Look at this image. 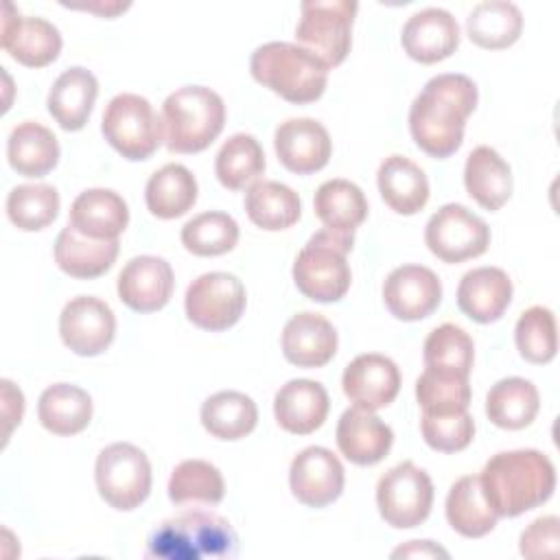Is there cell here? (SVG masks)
<instances>
[{"label": "cell", "mask_w": 560, "mask_h": 560, "mask_svg": "<svg viewBox=\"0 0 560 560\" xmlns=\"http://www.w3.org/2000/svg\"><path fill=\"white\" fill-rule=\"evenodd\" d=\"M523 31V13L514 2L486 0L466 18V33L472 44L486 50L512 46Z\"/></svg>", "instance_id": "obj_35"}, {"label": "cell", "mask_w": 560, "mask_h": 560, "mask_svg": "<svg viewBox=\"0 0 560 560\" xmlns=\"http://www.w3.org/2000/svg\"><path fill=\"white\" fill-rule=\"evenodd\" d=\"M521 553L525 558H556L560 553L558 516H538L521 534Z\"/></svg>", "instance_id": "obj_47"}, {"label": "cell", "mask_w": 560, "mask_h": 560, "mask_svg": "<svg viewBox=\"0 0 560 560\" xmlns=\"http://www.w3.org/2000/svg\"><path fill=\"white\" fill-rule=\"evenodd\" d=\"M422 359L424 368L448 370L468 376L475 361V343L464 328L455 324H442L433 328L424 339Z\"/></svg>", "instance_id": "obj_44"}, {"label": "cell", "mask_w": 560, "mask_h": 560, "mask_svg": "<svg viewBox=\"0 0 560 560\" xmlns=\"http://www.w3.org/2000/svg\"><path fill=\"white\" fill-rule=\"evenodd\" d=\"M101 131L105 140L131 162L151 158L164 142L162 118L144 96L131 92L116 94L107 103Z\"/></svg>", "instance_id": "obj_7"}, {"label": "cell", "mask_w": 560, "mask_h": 560, "mask_svg": "<svg viewBox=\"0 0 560 560\" xmlns=\"http://www.w3.org/2000/svg\"><path fill=\"white\" fill-rule=\"evenodd\" d=\"M354 236L330 230L315 232L293 262L295 287L313 302H339L350 289V265L346 260Z\"/></svg>", "instance_id": "obj_6"}, {"label": "cell", "mask_w": 560, "mask_h": 560, "mask_svg": "<svg viewBox=\"0 0 560 560\" xmlns=\"http://www.w3.org/2000/svg\"><path fill=\"white\" fill-rule=\"evenodd\" d=\"M94 479L105 503L114 510L129 512L151 492V464L138 446L114 442L98 453Z\"/></svg>", "instance_id": "obj_9"}, {"label": "cell", "mask_w": 560, "mask_h": 560, "mask_svg": "<svg viewBox=\"0 0 560 560\" xmlns=\"http://www.w3.org/2000/svg\"><path fill=\"white\" fill-rule=\"evenodd\" d=\"M400 44L413 61L435 63L457 50L459 24L446 9L429 7L405 22Z\"/></svg>", "instance_id": "obj_20"}, {"label": "cell", "mask_w": 560, "mask_h": 560, "mask_svg": "<svg viewBox=\"0 0 560 560\" xmlns=\"http://www.w3.org/2000/svg\"><path fill=\"white\" fill-rule=\"evenodd\" d=\"M424 442L440 453L464 451L475 438V420L468 411L451 416H427L420 420Z\"/></svg>", "instance_id": "obj_46"}, {"label": "cell", "mask_w": 560, "mask_h": 560, "mask_svg": "<svg viewBox=\"0 0 560 560\" xmlns=\"http://www.w3.org/2000/svg\"><path fill=\"white\" fill-rule=\"evenodd\" d=\"M328 409V392L322 383L311 378H293L284 383L273 398L276 422L293 435H308L319 429Z\"/></svg>", "instance_id": "obj_23"}, {"label": "cell", "mask_w": 560, "mask_h": 560, "mask_svg": "<svg viewBox=\"0 0 560 560\" xmlns=\"http://www.w3.org/2000/svg\"><path fill=\"white\" fill-rule=\"evenodd\" d=\"M217 179L230 190H245L260 182L265 173V153L258 140L249 133L230 136L214 160Z\"/></svg>", "instance_id": "obj_39"}, {"label": "cell", "mask_w": 560, "mask_h": 560, "mask_svg": "<svg viewBox=\"0 0 560 560\" xmlns=\"http://www.w3.org/2000/svg\"><path fill=\"white\" fill-rule=\"evenodd\" d=\"M341 387L350 402L376 411L396 398L400 389V372L398 365L385 354H359L346 365Z\"/></svg>", "instance_id": "obj_18"}, {"label": "cell", "mask_w": 560, "mask_h": 560, "mask_svg": "<svg viewBox=\"0 0 560 560\" xmlns=\"http://www.w3.org/2000/svg\"><path fill=\"white\" fill-rule=\"evenodd\" d=\"M317 219L326 230L343 236H354V230L368 217V199L363 190L350 179H328L313 197Z\"/></svg>", "instance_id": "obj_30"}, {"label": "cell", "mask_w": 560, "mask_h": 560, "mask_svg": "<svg viewBox=\"0 0 560 560\" xmlns=\"http://www.w3.org/2000/svg\"><path fill=\"white\" fill-rule=\"evenodd\" d=\"M477 85L466 74H438L427 81L409 109V131L431 158L453 155L462 140L466 118L477 107Z\"/></svg>", "instance_id": "obj_1"}, {"label": "cell", "mask_w": 560, "mask_h": 560, "mask_svg": "<svg viewBox=\"0 0 560 560\" xmlns=\"http://www.w3.org/2000/svg\"><path fill=\"white\" fill-rule=\"evenodd\" d=\"M376 505L383 521L396 529H411L427 521L433 505V483L413 462H400L376 483Z\"/></svg>", "instance_id": "obj_10"}, {"label": "cell", "mask_w": 560, "mask_h": 560, "mask_svg": "<svg viewBox=\"0 0 560 560\" xmlns=\"http://www.w3.org/2000/svg\"><path fill=\"white\" fill-rule=\"evenodd\" d=\"M7 158L18 175L44 177L59 162V142L48 127L24 120L9 133Z\"/></svg>", "instance_id": "obj_31"}, {"label": "cell", "mask_w": 560, "mask_h": 560, "mask_svg": "<svg viewBox=\"0 0 560 560\" xmlns=\"http://www.w3.org/2000/svg\"><path fill=\"white\" fill-rule=\"evenodd\" d=\"M59 214V192L50 184H20L7 197L9 221L24 232L48 228Z\"/></svg>", "instance_id": "obj_42"}, {"label": "cell", "mask_w": 560, "mask_h": 560, "mask_svg": "<svg viewBox=\"0 0 560 560\" xmlns=\"http://www.w3.org/2000/svg\"><path fill=\"white\" fill-rule=\"evenodd\" d=\"M238 243V223L225 212H201L182 228V245L195 256H221Z\"/></svg>", "instance_id": "obj_43"}, {"label": "cell", "mask_w": 560, "mask_h": 560, "mask_svg": "<svg viewBox=\"0 0 560 560\" xmlns=\"http://www.w3.org/2000/svg\"><path fill=\"white\" fill-rule=\"evenodd\" d=\"M256 402L234 389L217 392L201 405V424L217 440H241L256 429Z\"/></svg>", "instance_id": "obj_36"}, {"label": "cell", "mask_w": 560, "mask_h": 560, "mask_svg": "<svg viewBox=\"0 0 560 560\" xmlns=\"http://www.w3.org/2000/svg\"><path fill=\"white\" fill-rule=\"evenodd\" d=\"M225 125L223 98L206 85H184L171 92L162 105L164 144L173 153H199L208 149Z\"/></svg>", "instance_id": "obj_5"}, {"label": "cell", "mask_w": 560, "mask_h": 560, "mask_svg": "<svg viewBox=\"0 0 560 560\" xmlns=\"http://www.w3.org/2000/svg\"><path fill=\"white\" fill-rule=\"evenodd\" d=\"M479 483L497 516H518L553 494L556 468L540 451H503L486 462Z\"/></svg>", "instance_id": "obj_2"}, {"label": "cell", "mask_w": 560, "mask_h": 560, "mask_svg": "<svg viewBox=\"0 0 560 560\" xmlns=\"http://www.w3.org/2000/svg\"><path fill=\"white\" fill-rule=\"evenodd\" d=\"M383 302L387 311L402 322L429 317L442 302V282L429 267H396L383 284Z\"/></svg>", "instance_id": "obj_16"}, {"label": "cell", "mask_w": 560, "mask_h": 560, "mask_svg": "<svg viewBox=\"0 0 560 560\" xmlns=\"http://www.w3.org/2000/svg\"><path fill=\"white\" fill-rule=\"evenodd\" d=\"M343 466L339 457L324 446L302 448L289 468L293 497L308 508H326L343 492Z\"/></svg>", "instance_id": "obj_14"}, {"label": "cell", "mask_w": 560, "mask_h": 560, "mask_svg": "<svg viewBox=\"0 0 560 560\" xmlns=\"http://www.w3.org/2000/svg\"><path fill=\"white\" fill-rule=\"evenodd\" d=\"M273 147L284 168L311 175L324 168L332 153L326 127L315 118H289L276 127Z\"/></svg>", "instance_id": "obj_17"}, {"label": "cell", "mask_w": 560, "mask_h": 560, "mask_svg": "<svg viewBox=\"0 0 560 560\" xmlns=\"http://www.w3.org/2000/svg\"><path fill=\"white\" fill-rule=\"evenodd\" d=\"M175 278L160 256H136L118 273V298L136 313H153L168 304Z\"/></svg>", "instance_id": "obj_19"}, {"label": "cell", "mask_w": 560, "mask_h": 560, "mask_svg": "<svg viewBox=\"0 0 560 560\" xmlns=\"http://www.w3.org/2000/svg\"><path fill=\"white\" fill-rule=\"evenodd\" d=\"M127 223L129 208L125 199L109 188H88L70 206L68 225L88 238H118Z\"/></svg>", "instance_id": "obj_25"}, {"label": "cell", "mask_w": 560, "mask_h": 560, "mask_svg": "<svg viewBox=\"0 0 560 560\" xmlns=\"http://www.w3.org/2000/svg\"><path fill=\"white\" fill-rule=\"evenodd\" d=\"M252 77L289 103L317 101L328 83V68L306 48L291 42H267L252 52Z\"/></svg>", "instance_id": "obj_4"}, {"label": "cell", "mask_w": 560, "mask_h": 560, "mask_svg": "<svg viewBox=\"0 0 560 560\" xmlns=\"http://www.w3.org/2000/svg\"><path fill=\"white\" fill-rule=\"evenodd\" d=\"M61 341L79 357H96L109 348L116 335V317L109 304L94 295L72 298L59 315Z\"/></svg>", "instance_id": "obj_13"}, {"label": "cell", "mask_w": 560, "mask_h": 560, "mask_svg": "<svg viewBox=\"0 0 560 560\" xmlns=\"http://www.w3.org/2000/svg\"><path fill=\"white\" fill-rule=\"evenodd\" d=\"M335 438L341 455L357 466L378 464L394 444V431L374 411L357 405L341 413Z\"/></svg>", "instance_id": "obj_21"}, {"label": "cell", "mask_w": 560, "mask_h": 560, "mask_svg": "<svg viewBox=\"0 0 560 560\" xmlns=\"http://www.w3.org/2000/svg\"><path fill=\"white\" fill-rule=\"evenodd\" d=\"M466 192L486 210H499L512 195L510 164L492 147H475L464 166Z\"/></svg>", "instance_id": "obj_27"}, {"label": "cell", "mask_w": 560, "mask_h": 560, "mask_svg": "<svg viewBox=\"0 0 560 560\" xmlns=\"http://www.w3.org/2000/svg\"><path fill=\"white\" fill-rule=\"evenodd\" d=\"M540 409V396L532 381L510 376L497 381L486 396V413L501 429H525Z\"/></svg>", "instance_id": "obj_33"}, {"label": "cell", "mask_w": 560, "mask_h": 560, "mask_svg": "<svg viewBox=\"0 0 560 560\" xmlns=\"http://www.w3.org/2000/svg\"><path fill=\"white\" fill-rule=\"evenodd\" d=\"M514 341L525 361L536 365L549 363L558 352V328L553 313L545 306H529L523 311L514 328Z\"/></svg>", "instance_id": "obj_45"}, {"label": "cell", "mask_w": 560, "mask_h": 560, "mask_svg": "<svg viewBox=\"0 0 560 560\" xmlns=\"http://www.w3.org/2000/svg\"><path fill=\"white\" fill-rule=\"evenodd\" d=\"M416 398L427 416H451L468 411L470 383L466 374L424 368L416 381Z\"/></svg>", "instance_id": "obj_41"}, {"label": "cell", "mask_w": 560, "mask_h": 560, "mask_svg": "<svg viewBox=\"0 0 560 560\" xmlns=\"http://www.w3.org/2000/svg\"><path fill=\"white\" fill-rule=\"evenodd\" d=\"M37 418L55 435L81 433L92 420V398L77 385L55 383L42 392Z\"/></svg>", "instance_id": "obj_32"}, {"label": "cell", "mask_w": 560, "mask_h": 560, "mask_svg": "<svg viewBox=\"0 0 560 560\" xmlns=\"http://www.w3.org/2000/svg\"><path fill=\"white\" fill-rule=\"evenodd\" d=\"M238 553L234 527L219 514L195 508L162 521L147 540L149 560H228Z\"/></svg>", "instance_id": "obj_3"}, {"label": "cell", "mask_w": 560, "mask_h": 560, "mask_svg": "<svg viewBox=\"0 0 560 560\" xmlns=\"http://www.w3.org/2000/svg\"><path fill=\"white\" fill-rule=\"evenodd\" d=\"M497 518L481 492L479 475H466L451 486L446 494V521L457 534L481 538L494 529Z\"/></svg>", "instance_id": "obj_34"}, {"label": "cell", "mask_w": 560, "mask_h": 560, "mask_svg": "<svg viewBox=\"0 0 560 560\" xmlns=\"http://www.w3.org/2000/svg\"><path fill=\"white\" fill-rule=\"evenodd\" d=\"M225 494L219 468L206 459L179 462L168 479V499L175 505H217Z\"/></svg>", "instance_id": "obj_40"}, {"label": "cell", "mask_w": 560, "mask_h": 560, "mask_svg": "<svg viewBox=\"0 0 560 560\" xmlns=\"http://www.w3.org/2000/svg\"><path fill=\"white\" fill-rule=\"evenodd\" d=\"M247 304L243 282L228 271H210L195 278L184 298L186 317L201 330L221 332L232 328Z\"/></svg>", "instance_id": "obj_11"}, {"label": "cell", "mask_w": 560, "mask_h": 560, "mask_svg": "<svg viewBox=\"0 0 560 560\" xmlns=\"http://www.w3.org/2000/svg\"><path fill=\"white\" fill-rule=\"evenodd\" d=\"M2 48L22 66L44 68L61 52L59 28L44 18H22L11 2H4L2 13Z\"/></svg>", "instance_id": "obj_15"}, {"label": "cell", "mask_w": 560, "mask_h": 560, "mask_svg": "<svg viewBox=\"0 0 560 560\" xmlns=\"http://www.w3.org/2000/svg\"><path fill=\"white\" fill-rule=\"evenodd\" d=\"M376 184L383 201L398 214H416L429 201L424 171L405 155H389L381 162Z\"/></svg>", "instance_id": "obj_28"}, {"label": "cell", "mask_w": 560, "mask_h": 560, "mask_svg": "<svg viewBox=\"0 0 560 560\" xmlns=\"http://www.w3.org/2000/svg\"><path fill=\"white\" fill-rule=\"evenodd\" d=\"M512 302V280L499 267H477L462 276L457 306L472 322H497Z\"/></svg>", "instance_id": "obj_24"}, {"label": "cell", "mask_w": 560, "mask_h": 560, "mask_svg": "<svg viewBox=\"0 0 560 560\" xmlns=\"http://www.w3.org/2000/svg\"><path fill=\"white\" fill-rule=\"evenodd\" d=\"M144 201L153 217L177 219L197 201V179L184 164H164L144 188Z\"/></svg>", "instance_id": "obj_37"}, {"label": "cell", "mask_w": 560, "mask_h": 560, "mask_svg": "<svg viewBox=\"0 0 560 560\" xmlns=\"http://www.w3.org/2000/svg\"><path fill=\"white\" fill-rule=\"evenodd\" d=\"M120 252L118 238L96 241L79 234L74 228L66 225L55 241V262L72 278H98L116 260Z\"/></svg>", "instance_id": "obj_29"}, {"label": "cell", "mask_w": 560, "mask_h": 560, "mask_svg": "<svg viewBox=\"0 0 560 560\" xmlns=\"http://www.w3.org/2000/svg\"><path fill=\"white\" fill-rule=\"evenodd\" d=\"M245 212L254 225L278 232L298 223L302 203L298 192L287 184L260 179L245 192Z\"/></svg>", "instance_id": "obj_38"}, {"label": "cell", "mask_w": 560, "mask_h": 560, "mask_svg": "<svg viewBox=\"0 0 560 560\" xmlns=\"http://www.w3.org/2000/svg\"><path fill=\"white\" fill-rule=\"evenodd\" d=\"M359 4L350 0H306L295 26L298 46L313 52L326 68L339 66L352 44V22Z\"/></svg>", "instance_id": "obj_8"}, {"label": "cell", "mask_w": 560, "mask_h": 560, "mask_svg": "<svg viewBox=\"0 0 560 560\" xmlns=\"http://www.w3.org/2000/svg\"><path fill=\"white\" fill-rule=\"evenodd\" d=\"M448 558V553L442 547H435L431 540H411L405 547H398L392 558Z\"/></svg>", "instance_id": "obj_49"}, {"label": "cell", "mask_w": 560, "mask_h": 560, "mask_svg": "<svg viewBox=\"0 0 560 560\" xmlns=\"http://www.w3.org/2000/svg\"><path fill=\"white\" fill-rule=\"evenodd\" d=\"M424 243L433 256L455 265L481 256L490 245V228L462 203L442 206L424 228Z\"/></svg>", "instance_id": "obj_12"}, {"label": "cell", "mask_w": 560, "mask_h": 560, "mask_svg": "<svg viewBox=\"0 0 560 560\" xmlns=\"http://www.w3.org/2000/svg\"><path fill=\"white\" fill-rule=\"evenodd\" d=\"M2 400H4L2 402V413H4V420H7V427H4V440H7L13 424H20L22 413H24V396L9 378H2Z\"/></svg>", "instance_id": "obj_48"}, {"label": "cell", "mask_w": 560, "mask_h": 560, "mask_svg": "<svg viewBox=\"0 0 560 560\" xmlns=\"http://www.w3.org/2000/svg\"><path fill=\"white\" fill-rule=\"evenodd\" d=\"M282 352L298 368H322L337 352V330L324 315L302 311L284 324Z\"/></svg>", "instance_id": "obj_22"}, {"label": "cell", "mask_w": 560, "mask_h": 560, "mask_svg": "<svg viewBox=\"0 0 560 560\" xmlns=\"http://www.w3.org/2000/svg\"><path fill=\"white\" fill-rule=\"evenodd\" d=\"M98 96L96 77L81 66L63 70L48 92V114L66 131H79L90 120L94 101Z\"/></svg>", "instance_id": "obj_26"}]
</instances>
